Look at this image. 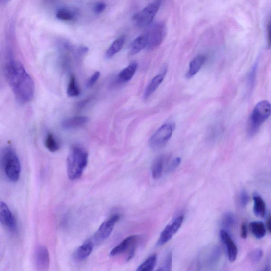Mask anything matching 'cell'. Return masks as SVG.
I'll use <instances>...</instances> for the list:
<instances>
[{
  "label": "cell",
  "mask_w": 271,
  "mask_h": 271,
  "mask_svg": "<svg viewBox=\"0 0 271 271\" xmlns=\"http://www.w3.org/2000/svg\"><path fill=\"white\" fill-rule=\"evenodd\" d=\"M0 221L2 225L11 232H16L17 225L16 218L8 205L3 201L0 202Z\"/></svg>",
  "instance_id": "cell-11"
},
{
  "label": "cell",
  "mask_w": 271,
  "mask_h": 271,
  "mask_svg": "<svg viewBox=\"0 0 271 271\" xmlns=\"http://www.w3.org/2000/svg\"><path fill=\"white\" fill-rule=\"evenodd\" d=\"M140 238L138 235H132L127 237L112 249L110 255L112 257L120 255L129 249L130 252L127 259L128 261H129L134 255L137 244Z\"/></svg>",
  "instance_id": "cell-9"
},
{
  "label": "cell",
  "mask_w": 271,
  "mask_h": 271,
  "mask_svg": "<svg viewBox=\"0 0 271 271\" xmlns=\"http://www.w3.org/2000/svg\"><path fill=\"white\" fill-rule=\"evenodd\" d=\"M45 146L46 149L51 152V153H55L60 148L56 138L53 134L51 133H49L46 136L45 140Z\"/></svg>",
  "instance_id": "cell-25"
},
{
  "label": "cell",
  "mask_w": 271,
  "mask_h": 271,
  "mask_svg": "<svg viewBox=\"0 0 271 271\" xmlns=\"http://www.w3.org/2000/svg\"><path fill=\"white\" fill-rule=\"evenodd\" d=\"M4 74L19 102L26 103L32 100L35 83L21 63L10 59L5 65Z\"/></svg>",
  "instance_id": "cell-1"
},
{
  "label": "cell",
  "mask_w": 271,
  "mask_h": 271,
  "mask_svg": "<svg viewBox=\"0 0 271 271\" xmlns=\"http://www.w3.org/2000/svg\"><path fill=\"white\" fill-rule=\"evenodd\" d=\"M172 266V255L169 252L167 254L163 262L161 264L160 268L157 271H171Z\"/></svg>",
  "instance_id": "cell-28"
},
{
  "label": "cell",
  "mask_w": 271,
  "mask_h": 271,
  "mask_svg": "<svg viewBox=\"0 0 271 271\" xmlns=\"http://www.w3.org/2000/svg\"><path fill=\"white\" fill-rule=\"evenodd\" d=\"M106 8V4L104 3L100 2L97 4L95 7V12L97 14H101Z\"/></svg>",
  "instance_id": "cell-35"
},
{
  "label": "cell",
  "mask_w": 271,
  "mask_h": 271,
  "mask_svg": "<svg viewBox=\"0 0 271 271\" xmlns=\"http://www.w3.org/2000/svg\"><path fill=\"white\" fill-rule=\"evenodd\" d=\"M181 163V158L180 157H176L172 161L171 163L169 165L168 169V173H172L175 171L176 169L179 167Z\"/></svg>",
  "instance_id": "cell-32"
},
{
  "label": "cell",
  "mask_w": 271,
  "mask_h": 271,
  "mask_svg": "<svg viewBox=\"0 0 271 271\" xmlns=\"http://www.w3.org/2000/svg\"><path fill=\"white\" fill-rule=\"evenodd\" d=\"M184 220V216L180 215L174 218L164 228L157 241L158 246H162L169 242L180 229Z\"/></svg>",
  "instance_id": "cell-10"
},
{
  "label": "cell",
  "mask_w": 271,
  "mask_h": 271,
  "mask_svg": "<svg viewBox=\"0 0 271 271\" xmlns=\"http://www.w3.org/2000/svg\"><path fill=\"white\" fill-rule=\"evenodd\" d=\"M80 94V89L79 88L77 84L76 77L74 75H72L70 77L67 89V95L69 97H75Z\"/></svg>",
  "instance_id": "cell-26"
},
{
  "label": "cell",
  "mask_w": 271,
  "mask_h": 271,
  "mask_svg": "<svg viewBox=\"0 0 271 271\" xmlns=\"http://www.w3.org/2000/svg\"><path fill=\"white\" fill-rule=\"evenodd\" d=\"M236 222V218L234 214L231 212L226 213L224 214L222 220V229L227 231L228 229L232 228Z\"/></svg>",
  "instance_id": "cell-27"
},
{
  "label": "cell",
  "mask_w": 271,
  "mask_h": 271,
  "mask_svg": "<svg viewBox=\"0 0 271 271\" xmlns=\"http://www.w3.org/2000/svg\"><path fill=\"white\" fill-rule=\"evenodd\" d=\"M94 247V245L90 241L85 242L74 253L73 256L74 260L80 262L87 259L93 251Z\"/></svg>",
  "instance_id": "cell-15"
},
{
  "label": "cell",
  "mask_w": 271,
  "mask_h": 271,
  "mask_svg": "<svg viewBox=\"0 0 271 271\" xmlns=\"http://www.w3.org/2000/svg\"><path fill=\"white\" fill-rule=\"evenodd\" d=\"M165 160V157L162 156L158 157L154 161L151 168L152 176L154 179H159L162 176Z\"/></svg>",
  "instance_id": "cell-22"
},
{
  "label": "cell",
  "mask_w": 271,
  "mask_h": 271,
  "mask_svg": "<svg viewBox=\"0 0 271 271\" xmlns=\"http://www.w3.org/2000/svg\"><path fill=\"white\" fill-rule=\"evenodd\" d=\"M254 213L257 217H264L266 216L267 210L265 202L261 196L258 193L253 195Z\"/></svg>",
  "instance_id": "cell-19"
},
{
  "label": "cell",
  "mask_w": 271,
  "mask_h": 271,
  "mask_svg": "<svg viewBox=\"0 0 271 271\" xmlns=\"http://www.w3.org/2000/svg\"><path fill=\"white\" fill-rule=\"evenodd\" d=\"M206 61V57L199 55L196 57L189 65V69L186 74L187 78H191L196 75L201 69Z\"/></svg>",
  "instance_id": "cell-17"
},
{
  "label": "cell",
  "mask_w": 271,
  "mask_h": 271,
  "mask_svg": "<svg viewBox=\"0 0 271 271\" xmlns=\"http://www.w3.org/2000/svg\"><path fill=\"white\" fill-rule=\"evenodd\" d=\"M271 48V20L267 25V48Z\"/></svg>",
  "instance_id": "cell-34"
},
{
  "label": "cell",
  "mask_w": 271,
  "mask_h": 271,
  "mask_svg": "<svg viewBox=\"0 0 271 271\" xmlns=\"http://www.w3.org/2000/svg\"><path fill=\"white\" fill-rule=\"evenodd\" d=\"M100 72L97 71L89 79L87 82L88 87H91L94 85L100 76Z\"/></svg>",
  "instance_id": "cell-33"
},
{
  "label": "cell",
  "mask_w": 271,
  "mask_h": 271,
  "mask_svg": "<svg viewBox=\"0 0 271 271\" xmlns=\"http://www.w3.org/2000/svg\"><path fill=\"white\" fill-rule=\"evenodd\" d=\"M271 114V105L266 100L258 103L251 114L248 124L249 136H254Z\"/></svg>",
  "instance_id": "cell-4"
},
{
  "label": "cell",
  "mask_w": 271,
  "mask_h": 271,
  "mask_svg": "<svg viewBox=\"0 0 271 271\" xmlns=\"http://www.w3.org/2000/svg\"><path fill=\"white\" fill-rule=\"evenodd\" d=\"M120 219V215L114 214L111 216L101 224L100 227L98 229L91 239H89V241L93 244L95 246L107 240L111 235L112 231H113L116 223Z\"/></svg>",
  "instance_id": "cell-7"
},
{
  "label": "cell",
  "mask_w": 271,
  "mask_h": 271,
  "mask_svg": "<svg viewBox=\"0 0 271 271\" xmlns=\"http://www.w3.org/2000/svg\"><path fill=\"white\" fill-rule=\"evenodd\" d=\"M56 17L61 21H69L74 18V14L67 9H62L58 11Z\"/></svg>",
  "instance_id": "cell-29"
},
{
  "label": "cell",
  "mask_w": 271,
  "mask_h": 271,
  "mask_svg": "<svg viewBox=\"0 0 271 271\" xmlns=\"http://www.w3.org/2000/svg\"><path fill=\"white\" fill-rule=\"evenodd\" d=\"M34 263L38 271H46L49 267L50 260L49 250L42 245H39L35 250Z\"/></svg>",
  "instance_id": "cell-12"
},
{
  "label": "cell",
  "mask_w": 271,
  "mask_h": 271,
  "mask_svg": "<svg viewBox=\"0 0 271 271\" xmlns=\"http://www.w3.org/2000/svg\"><path fill=\"white\" fill-rule=\"evenodd\" d=\"M174 130V125L173 124L163 125L151 137L149 142L150 148L155 150L162 148L172 136Z\"/></svg>",
  "instance_id": "cell-8"
},
{
  "label": "cell",
  "mask_w": 271,
  "mask_h": 271,
  "mask_svg": "<svg viewBox=\"0 0 271 271\" xmlns=\"http://www.w3.org/2000/svg\"><path fill=\"white\" fill-rule=\"evenodd\" d=\"M157 255L154 254L149 256L138 267L137 271H154L157 264Z\"/></svg>",
  "instance_id": "cell-24"
},
{
  "label": "cell",
  "mask_w": 271,
  "mask_h": 271,
  "mask_svg": "<svg viewBox=\"0 0 271 271\" xmlns=\"http://www.w3.org/2000/svg\"><path fill=\"white\" fill-rule=\"evenodd\" d=\"M1 164L7 179L13 183L17 182L21 176V164L16 152L11 147H6L2 150Z\"/></svg>",
  "instance_id": "cell-3"
},
{
  "label": "cell",
  "mask_w": 271,
  "mask_h": 271,
  "mask_svg": "<svg viewBox=\"0 0 271 271\" xmlns=\"http://www.w3.org/2000/svg\"><path fill=\"white\" fill-rule=\"evenodd\" d=\"M88 153L78 145L70 150L67 161V174L69 179L75 181L80 178L88 163Z\"/></svg>",
  "instance_id": "cell-2"
},
{
  "label": "cell",
  "mask_w": 271,
  "mask_h": 271,
  "mask_svg": "<svg viewBox=\"0 0 271 271\" xmlns=\"http://www.w3.org/2000/svg\"><path fill=\"white\" fill-rule=\"evenodd\" d=\"M88 121L89 118L87 117H73L65 119L61 122V126L64 129H75L83 127Z\"/></svg>",
  "instance_id": "cell-14"
},
{
  "label": "cell",
  "mask_w": 271,
  "mask_h": 271,
  "mask_svg": "<svg viewBox=\"0 0 271 271\" xmlns=\"http://www.w3.org/2000/svg\"><path fill=\"white\" fill-rule=\"evenodd\" d=\"M263 256V251L260 248H257L250 253L249 258L253 263H257L261 261Z\"/></svg>",
  "instance_id": "cell-30"
},
{
  "label": "cell",
  "mask_w": 271,
  "mask_h": 271,
  "mask_svg": "<svg viewBox=\"0 0 271 271\" xmlns=\"http://www.w3.org/2000/svg\"><path fill=\"white\" fill-rule=\"evenodd\" d=\"M166 72L167 71H163L161 74L155 76L148 85L144 91V98L145 100L148 99L159 87L164 80Z\"/></svg>",
  "instance_id": "cell-16"
},
{
  "label": "cell",
  "mask_w": 271,
  "mask_h": 271,
  "mask_svg": "<svg viewBox=\"0 0 271 271\" xmlns=\"http://www.w3.org/2000/svg\"><path fill=\"white\" fill-rule=\"evenodd\" d=\"M162 2V0H155L134 16V20L138 27L143 28L150 25L161 7Z\"/></svg>",
  "instance_id": "cell-6"
},
{
  "label": "cell",
  "mask_w": 271,
  "mask_h": 271,
  "mask_svg": "<svg viewBox=\"0 0 271 271\" xmlns=\"http://www.w3.org/2000/svg\"><path fill=\"white\" fill-rule=\"evenodd\" d=\"M250 229L253 234L258 239H262L267 233L266 228L261 222H253L250 223Z\"/></svg>",
  "instance_id": "cell-23"
},
{
  "label": "cell",
  "mask_w": 271,
  "mask_h": 271,
  "mask_svg": "<svg viewBox=\"0 0 271 271\" xmlns=\"http://www.w3.org/2000/svg\"><path fill=\"white\" fill-rule=\"evenodd\" d=\"M147 39L146 36L143 35L138 37L132 43L129 54L131 56H134L141 52L144 48H147Z\"/></svg>",
  "instance_id": "cell-20"
},
{
  "label": "cell",
  "mask_w": 271,
  "mask_h": 271,
  "mask_svg": "<svg viewBox=\"0 0 271 271\" xmlns=\"http://www.w3.org/2000/svg\"><path fill=\"white\" fill-rule=\"evenodd\" d=\"M248 235V229L247 224L246 223H244L242 224L241 227V236L242 239H246Z\"/></svg>",
  "instance_id": "cell-36"
},
{
  "label": "cell",
  "mask_w": 271,
  "mask_h": 271,
  "mask_svg": "<svg viewBox=\"0 0 271 271\" xmlns=\"http://www.w3.org/2000/svg\"><path fill=\"white\" fill-rule=\"evenodd\" d=\"M267 228L269 232L271 234V214H269L267 218Z\"/></svg>",
  "instance_id": "cell-37"
},
{
  "label": "cell",
  "mask_w": 271,
  "mask_h": 271,
  "mask_svg": "<svg viewBox=\"0 0 271 271\" xmlns=\"http://www.w3.org/2000/svg\"><path fill=\"white\" fill-rule=\"evenodd\" d=\"M240 203L241 207H245L247 206L249 201V196L246 190H242L239 197Z\"/></svg>",
  "instance_id": "cell-31"
},
{
  "label": "cell",
  "mask_w": 271,
  "mask_h": 271,
  "mask_svg": "<svg viewBox=\"0 0 271 271\" xmlns=\"http://www.w3.org/2000/svg\"><path fill=\"white\" fill-rule=\"evenodd\" d=\"M1 1L2 3L6 4L9 3L11 1V0H1Z\"/></svg>",
  "instance_id": "cell-38"
},
{
  "label": "cell",
  "mask_w": 271,
  "mask_h": 271,
  "mask_svg": "<svg viewBox=\"0 0 271 271\" xmlns=\"http://www.w3.org/2000/svg\"><path fill=\"white\" fill-rule=\"evenodd\" d=\"M166 25L164 23H158L150 25L146 36L147 39V48L148 50H154L158 48L166 36Z\"/></svg>",
  "instance_id": "cell-5"
},
{
  "label": "cell",
  "mask_w": 271,
  "mask_h": 271,
  "mask_svg": "<svg viewBox=\"0 0 271 271\" xmlns=\"http://www.w3.org/2000/svg\"><path fill=\"white\" fill-rule=\"evenodd\" d=\"M220 235L222 242L226 247L229 261L231 262H234L236 259L238 254V249L236 244L227 230L222 229L220 231Z\"/></svg>",
  "instance_id": "cell-13"
},
{
  "label": "cell",
  "mask_w": 271,
  "mask_h": 271,
  "mask_svg": "<svg viewBox=\"0 0 271 271\" xmlns=\"http://www.w3.org/2000/svg\"><path fill=\"white\" fill-rule=\"evenodd\" d=\"M137 67L138 64L136 62L131 63L120 72L118 76V80L123 83L129 82L135 75Z\"/></svg>",
  "instance_id": "cell-18"
},
{
  "label": "cell",
  "mask_w": 271,
  "mask_h": 271,
  "mask_svg": "<svg viewBox=\"0 0 271 271\" xmlns=\"http://www.w3.org/2000/svg\"><path fill=\"white\" fill-rule=\"evenodd\" d=\"M125 41V37L124 36L117 38L110 46L105 54V58L110 59L118 53L123 49Z\"/></svg>",
  "instance_id": "cell-21"
}]
</instances>
